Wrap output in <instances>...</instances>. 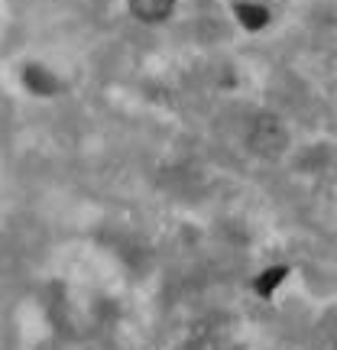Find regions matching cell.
<instances>
[{"instance_id":"3957f363","label":"cell","mask_w":337,"mask_h":350,"mask_svg":"<svg viewBox=\"0 0 337 350\" xmlns=\"http://www.w3.org/2000/svg\"><path fill=\"white\" fill-rule=\"evenodd\" d=\"M23 81H26V88H29L33 94H55V91H59V81H55L46 68H39V65H26Z\"/></svg>"},{"instance_id":"6da1fadb","label":"cell","mask_w":337,"mask_h":350,"mask_svg":"<svg viewBox=\"0 0 337 350\" xmlns=\"http://www.w3.org/2000/svg\"><path fill=\"white\" fill-rule=\"evenodd\" d=\"M247 143H250V150L256 152L260 159H279L288 143V133L279 117H273V113H256L250 124V133H247Z\"/></svg>"},{"instance_id":"277c9868","label":"cell","mask_w":337,"mask_h":350,"mask_svg":"<svg viewBox=\"0 0 337 350\" xmlns=\"http://www.w3.org/2000/svg\"><path fill=\"white\" fill-rule=\"evenodd\" d=\"M237 20L247 29H262V26L269 23V10L260 7V3H237Z\"/></svg>"},{"instance_id":"5b68a950","label":"cell","mask_w":337,"mask_h":350,"mask_svg":"<svg viewBox=\"0 0 337 350\" xmlns=\"http://www.w3.org/2000/svg\"><path fill=\"white\" fill-rule=\"evenodd\" d=\"M286 266H275V269H266V273L260 275V279H256V282H253V286H256V292H260V295H273L275 288H279V282H282V279H286Z\"/></svg>"},{"instance_id":"7a4b0ae2","label":"cell","mask_w":337,"mask_h":350,"mask_svg":"<svg viewBox=\"0 0 337 350\" xmlns=\"http://www.w3.org/2000/svg\"><path fill=\"white\" fill-rule=\"evenodd\" d=\"M126 7L143 23H163V20H169L175 0H126Z\"/></svg>"}]
</instances>
